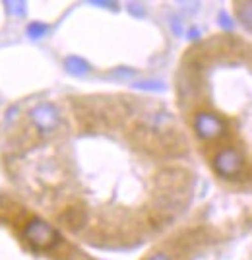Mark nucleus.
Masks as SVG:
<instances>
[{
	"instance_id": "9d476101",
	"label": "nucleus",
	"mask_w": 252,
	"mask_h": 260,
	"mask_svg": "<svg viewBox=\"0 0 252 260\" xmlns=\"http://www.w3.org/2000/svg\"><path fill=\"white\" fill-rule=\"evenodd\" d=\"M136 87H140V89H152V91H161L163 84L161 82H140V84H136Z\"/></svg>"
},
{
	"instance_id": "423d86ee",
	"label": "nucleus",
	"mask_w": 252,
	"mask_h": 260,
	"mask_svg": "<svg viewBox=\"0 0 252 260\" xmlns=\"http://www.w3.org/2000/svg\"><path fill=\"white\" fill-rule=\"evenodd\" d=\"M64 66H66V70H68L70 74H74V76H84V74L89 72V64L82 56H68L64 60Z\"/></svg>"
},
{
	"instance_id": "0eeeda50",
	"label": "nucleus",
	"mask_w": 252,
	"mask_h": 260,
	"mask_svg": "<svg viewBox=\"0 0 252 260\" xmlns=\"http://www.w3.org/2000/svg\"><path fill=\"white\" fill-rule=\"evenodd\" d=\"M237 14H239V20L244 27L252 29V2H244V4H239L237 8Z\"/></svg>"
},
{
	"instance_id": "39448f33",
	"label": "nucleus",
	"mask_w": 252,
	"mask_h": 260,
	"mask_svg": "<svg viewBox=\"0 0 252 260\" xmlns=\"http://www.w3.org/2000/svg\"><path fill=\"white\" fill-rule=\"evenodd\" d=\"M60 219L70 229H80L86 223V210H82V208H68L64 214L60 216Z\"/></svg>"
},
{
	"instance_id": "1a4fd4ad",
	"label": "nucleus",
	"mask_w": 252,
	"mask_h": 260,
	"mask_svg": "<svg viewBox=\"0 0 252 260\" xmlns=\"http://www.w3.org/2000/svg\"><path fill=\"white\" fill-rule=\"evenodd\" d=\"M6 10L10 14H16V16H23V4L22 2H4Z\"/></svg>"
},
{
	"instance_id": "6e6552de",
	"label": "nucleus",
	"mask_w": 252,
	"mask_h": 260,
	"mask_svg": "<svg viewBox=\"0 0 252 260\" xmlns=\"http://www.w3.org/2000/svg\"><path fill=\"white\" fill-rule=\"evenodd\" d=\"M47 29H49V27H47L45 23H37V22L29 23V25H27V35H29L31 39H41L45 33H47Z\"/></svg>"
},
{
	"instance_id": "4468645a",
	"label": "nucleus",
	"mask_w": 252,
	"mask_h": 260,
	"mask_svg": "<svg viewBox=\"0 0 252 260\" xmlns=\"http://www.w3.org/2000/svg\"><path fill=\"white\" fill-rule=\"evenodd\" d=\"M91 4H95V6H107V8H117L115 2H103V0H93Z\"/></svg>"
},
{
	"instance_id": "f03ea898",
	"label": "nucleus",
	"mask_w": 252,
	"mask_h": 260,
	"mask_svg": "<svg viewBox=\"0 0 252 260\" xmlns=\"http://www.w3.org/2000/svg\"><path fill=\"white\" fill-rule=\"evenodd\" d=\"M29 120L41 134H53L60 126V111L53 103H39L29 111Z\"/></svg>"
},
{
	"instance_id": "f8f14e48",
	"label": "nucleus",
	"mask_w": 252,
	"mask_h": 260,
	"mask_svg": "<svg viewBox=\"0 0 252 260\" xmlns=\"http://www.w3.org/2000/svg\"><path fill=\"white\" fill-rule=\"evenodd\" d=\"M220 22L223 27H227V29H231L233 27V22H231V18H227V14L225 12H221L220 14Z\"/></svg>"
},
{
	"instance_id": "f257e3e1",
	"label": "nucleus",
	"mask_w": 252,
	"mask_h": 260,
	"mask_svg": "<svg viewBox=\"0 0 252 260\" xmlns=\"http://www.w3.org/2000/svg\"><path fill=\"white\" fill-rule=\"evenodd\" d=\"M22 235L31 247L39 250L53 249L58 243V233L55 231V228L49 225L41 217H29L25 221V225H23Z\"/></svg>"
},
{
	"instance_id": "ddd939ff",
	"label": "nucleus",
	"mask_w": 252,
	"mask_h": 260,
	"mask_svg": "<svg viewBox=\"0 0 252 260\" xmlns=\"http://www.w3.org/2000/svg\"><path fill=\"white\" fill-rule=\"evenodd\" d=\"M130 12L134 14V16H138V18H142L143 14H146V10H142L140 4H130Z\"/></svg>"
},
{
	"instance_id": "20e7f679",
	"label": "nucleus",
	"mask_w": 252,
	"mask_h": 260,
	"mask_svg": "<svg viewBox=\"0 0 252 260\" xmlns=\"http://www.w3.org/2000/svg\"><path fill=\"white\" fill-rule=\"evenodd\" d=\"M242 167H244V159H242L241 152H237L233 148H223L213 157V169H215V173L220 175V177H225V179L239 177Z\"/></svg>"
},
{
	"instance_id": "9b49d317",
	"label": "nucleus",
	"mask_w": 252,
	"mask_h": 260,
	"mask_svg": "<svg viewBox=\"0 0 252 260\" xmlns=\"http://www.w3.org/2000/svg\"><path fill=\"white\" fill-rule=\"evenodd\" d=\"M146 260H173L167 252H154V254H150Z\"/></svg>"
},
{
	"instance_id": "7ed1b4c3",
	"label": "nucleus",
	"mask_w": 252,
	"mask_h": 260,
	"mask_svg": "<svg viewBox=\"0 0 252 260\" xmlns=\"http://www.w3.org/2000/svg\"><path fill=\"white\" fill-rule=\"evenodd\" d=\"M227 124L220 115L209 113V111H200L194 117V132L202 140H215L225 134Z\"/></svg>"
}]
</instances>
